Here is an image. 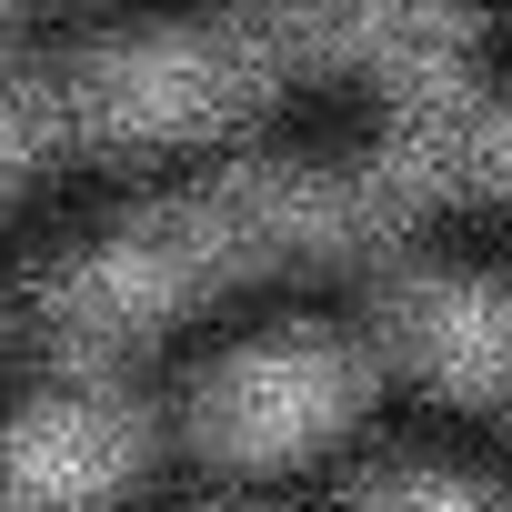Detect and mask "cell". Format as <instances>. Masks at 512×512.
<instances>
[{
	"label": "cell",
	"mask_w": 512,
	"mask_h": 512,
	"mask_svg": "<svg viewBox=\"0 0 512 512\" xmlns=\"http://www.w3.org/2000/svg\"><path fill=\"white\" fill-rule=\"evenodd\" d=\"M302 51L282 41L272 0L251 21H191V31H131L111 51H91L61 91H71V121L101 131V141H181V131H211L231 111H251Z\"/></svg>",
	"instance_id": "obj_1"
},
{
	"label": "cell",
	"mask_w": 512,
	"mask_h": 512,
	"mask_svg": "<svg viewBox=\"0 0 512 512\" xmlns=\"http://www.w3.org/2000/svg\"><path fill=\"white\" fill-rule=\"evenodd\" d=\"M272 21L302 61H372L402 111L412 101H452V61H462V0H272Z\"/></svg>",
	"instance_id": "obj_4"
},
{
	"label": "cell",
	"mask_w": 512,
	"mask_h": 512,
	"mask_svg": "<svg viewBox=\"0 0 512 512\" xmlns=\"http://www.w3.org/2000/svg\"><path fill=\"white\" fill-rule=\"evenodd\" d=\"M362 512H502V502L462 472H392V482L362 492Z\"/></svg>",
	"instance_id": "obj_7"
},
{
	"label": "cell",
	"mask_w": 512,
	"mask_h": 512,
	"mask_svg": "<svg viewBox=\"0 0 512 512\" xmlns=\"http://www.w3.org/2000/svg\"><path fill=\"white\" fill-rule=\"evenodd\" d=\"M392 342L412 352V372L452 392H512V292L502 282H452V272L402 282Z\"/></svg>",
	"instance_id": "obj_5"
},
{
	"label": "cell",
	"mask_w": 512,
	"mask_h": 512,
	"mask_svg": "<svg viewBox=\"0 0 512 512\" xmlns=\"http://www.w3.org/2000/svg\"><path fill=\"white\" fill-rule=\"evenodd\" d=\"M141 462V422L111 392L31 402L0 442V512H101Z\"/></svg>",
	"instance_id": "obj_3"
},
{
	"label": "cell",
	"mask_w": 512,
	"mask_h": 512,
	"mask_svg": "<svg viewBox=\"0 0 512 512\" xmlns=\"http://www.w3.org/2000/svg\"><path fill=\"white\" fill-rule=\"evenodd\" d=\"M71 111V91L31 81V71H0V181H21V161L51 141V121Z\"/></svg>",
	"instance_id": "obj_6"
},
{
	"label": "cell",
	"mask_w": 512,
	"mask_h": 512,
	"mask_svg": "<svg viewBox=\"0 0 512 512\" xmlns=\"http://www.w3.org/2000/svg\"><path fill=\"white\" fill-rule=\"evenodd\" d=\"M362 402V362L332 332H272L201 382V442L221 462H292L332 442Z\"/></svg>",
	"instance_id": "obj_2"
}]
</instances>
